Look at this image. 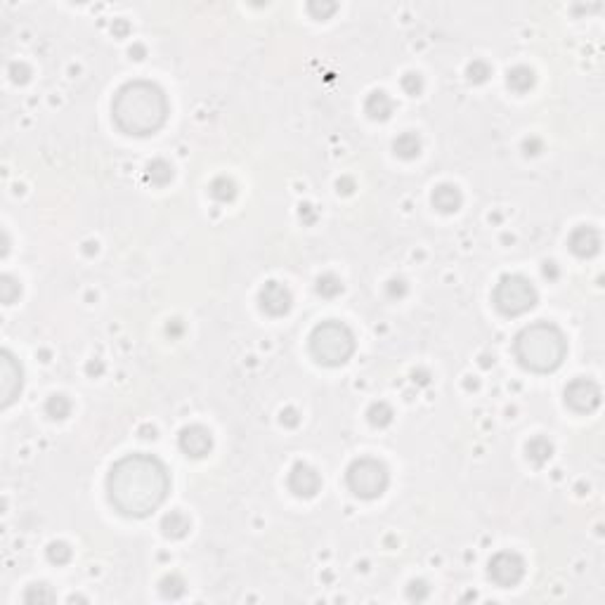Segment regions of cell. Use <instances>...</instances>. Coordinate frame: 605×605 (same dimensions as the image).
<instances>
[{
    "label": "cell",
    "mask_w": 605,
    "mask_h": 605,
    "mask_svg": "<svg viewBox=\"0 0 605 605\" xmlns=\"http://www.w3.org/2000/svg\"><path fill=\"white\" fill-rule=\"evenodd\" d=\"M170 490L168 468L152 454H128L106 478V494L121 516L147 518L165 501Z\"/></svg>",
    "instance_id": "obj_1"
},
{
    "label": "cell",
    "mask_w": 605,
    "mask_h": 605,
    "mask_svg": "<svg viewBox=\"0 0 605 605\" xmlns=\"http://www.w3.org/2000/svg\"><path fill=\"white\" fill-rule=\"evenodd\" d=\"M111 116L121 133L149 137L163 128L168 119L165 93L152 81H130L121 85L111 102Z\"/></svg>",
    "instance_id": "obj_2"
},
{
    "label": "cell",
    "mask_w": 605,
    "mask_h": 605,
    "mask_svg": "<svg viewBox=\"0 0 605 605\" xmlns=\"http://www.w3.org/2000/svg\"><path fill=\"white\" fill-rule=\"evenodd\" d=\"M523 369L532 374H551L563 364L567 355L565 334L551 322H534L525 326L513 343Z\"/></svg>",
    "instance_id": "obj_3"
},
{
    "label": "cell",
    "mask_w": 605,
    "mask_h": 605,
    "mask_svg": "<svg viewBox=\"0 0 605 605\" xmlns=\"http://www.w3.org/2000/svg\"><path fill=\"white\" fill-rule=\"evenodd\" d=\"M355 352V334L339 319H326L310 334V355L322 367H341Z\"/></svg>",
    "instance_id": "obj_4"
},
{
    "label": "cell",
    "mask_w": 605,
    "mask_h": 605,
    "mask_svg": "<svg viewBox=\"0 0 605 605\" xmlns=\"http://www.w3.org/2000/svg\"><path fill=\"white\" fill-rule=\"evenodd\" d=\"M345 483L347 490L352 492L360 499H378L385 490H388L390 483V473L388 466L374 457H362L355 459L345 470Z\"/></svg>",
    "instance_id": "obj_5"
},
{
    "label": "cell",
    "mask_w": 605,
    "mask_h": 605,
    "mask_svg": "<svg viewBox=\"0 0 605 605\" xmlns=\"http://www.w3.org/2000/svg\"><path fill=\"white\" fill-rule=\"evenodd\" d=\"M492 301L504 317H518L537 305V288L521 275H504L494 286Z\"/></svg>",
    "instance_id": "obj_6"
},
{
    "label": "cell",
    "mask_w": 605,
    "mask_h": 605,
    "mask_svg": "<svg viewBox=\"0 0 605 605\" xmlns=\"http://www.w3.org/2000/svg\"><path fill=\"white\" fill-rule=\"evenodd\" d=\"M487 575L501 589H511L521 584V580L525 577L523 556H518L516 551H499L496 556H492L490 565H487Z\"/></svg>",
    "instance_id": "obj_7"
},
{
    "label": "cell",
    "mask_w": 605,
    "mask_h": 605,
    "mask_svg": "<svg viewBox=\"0 0 605 605\" xmlns=\"http://www.w3.org/2000/svg\"><path fill=\"white\" fill-rule=\"evenodd\" d=\"M601 388L591 378H572L565 385V404L577 414H591L601 407Z\"/></svg>",
    "instance_id": "obj_8"
},
{
    "label": "cell",
    "mask_w": 605,
    "mask_h": 605,
    "mask_svg": "<svg viewBox=\"0 0 605 605\" xmlns=\"http://www.w3.org/2000/svg\"><path fill=\"white\" fill-rule=\"evenodd\" d=\"M21 393V367L12 352H0V404L8 409Z\"/></svg>",
    "instance_id": "obj_9"
},
{
    "label": "cell",
    "mask_w": 605,
    "mask_h": 605,
    "mask_svg": "<svg viewBox=\"0 0 605 605\" xmlns=\"http://www.w3.org/2000/svg\"><path fill=\"white\" fill-rule=\"evenodd\" d=\"M178 447L185 457L203 459V457H208L213 449V435L208 428H203L199 424L187 426V428H182L180 435H178Z\"/></svg>",
    "instance_id": "obj_10"
},
{
    "label": "cell",
    "mask_w": 605,
    "mask_h": 605,
    "mask_svg": "<svg viewBox=\"0 0 605 605\" xmlns=\"http://www.w3.org/2000/svg\"><path fill=\"white\" fill-rule=\"evenodd\" d=\"M288 490L298 496V499H312L317 492L322 490V478L312 466L298 461L288 473Z\"/></svg>",
    "instance_id": "obj_11"
},
{
    "label": "cell",
    "mask_w": 605,
    "mask_h": 605,
    "mask_svg": "<svg viewBox=\"0 0 605 605\" xmlns=\"http://www.w3.org/2000/svg\"><path fill=\"white\" fill-rule=\"evenodd\" d=\"M258 301H260V310L270 315V317H284L293 305L291 291L279 282H267L265 286L260 288Z\"/></svg>",
    "instance_id": "obj_12"
},
{
    "label": "cell",
    "mask_w": 605,
    "mask_h": 605,
    "mask_svg": "<svg viewBox=\"0 0 605 605\" xmlns=\"http://www.w3.org/2000/svg\"><path fill=\"white\" fill-rule=\"evenodd\" d=\"M567 246H570V251L577 258H593V255L601 251V234H598L596 227L582 225V227L572 229L570 239H567Z\"/></svg>",
    "instance_id": "obj_13"
},
{
    "label": "cell",
    "mask_w": 605,
    "mask_h": 605,
    "mask_svg": "<svg viewBox=\"0 0 605 605\" xmlns=\"http://www.w3.org/2000/svg\"><path fill=\"white\" fill-rule=\"evenodd\" d=\"M431 201H433V206H435L437 211L444 213V216H449V213H457L459 208H461L464 196H461V192H459L457 185H449V182H444V185H437L435 190H433Z\"/></svg>",
    "instance_id": "obj_14"
},
{
    "label": "cell",
    "mask_w": 605,
    "mask_h": 605,
    "mask_svg": "<svg viewBox=\"0 0 605 605\" xmlns=\"http://www.w3.org/2000/svg\"><path fill=\"white\" fill-rule=\"evenodd\" d=\"M364 111H367V116L372 121H388L390 116H393L395 111V102L390 100L388 93H383V90H374L372 95L367 98V102H364Z\"/></svg>",
    "instance_id": "obj_15"
},
{
    "label": "cell",
    "mask_w": 605,
    "mask_h": 605,
    "mask_svg": "<svg viewBox=\"0 0 605 605\" xmlns=\"http://www.w3.org/2000/svg\"><path fill=\"white\" fill-rule=\"evenodd\" d=\"M190 527H192L190 518H187L185 513H180V511H170L168 516H163V521H161V532H163V537H168V539L187 537V534H190Z\"/></svg>",
    "instance_id": "obj_16"
},
{
    "label": "cell",
    "mask_w": 605,
    "mask_h": 605,
    "mask_svg": "<svg viewBox=\"0 0 605 605\" xmlns=\"http://www.w3.org/2000/svg\"><path fill=\"white\" fill-rule=\"evenodd\" d=\"M506 83L513 93L523 95V93H529V90L534 88L537 76H534V71L529 67H513L511 71L506 73Z\"/></svg>",
    "instance_id": "obj_17"
},
{
    "label": "cell",
    "mask_w": 605,
    "mask_h": 605,
    "mask_svg": "<svg viewBox=\"0 0 605 605\" xmlns=\"http://www.w3.org/2000/svg\"><path fill=\"white\" fill-rule=\"evenodd\" d=\"M393 152L395 157L404 159V161H411L421 154V137L416 133H402V135L395 137L393 142Z\"/></svg>",
    "instance_id": "obj_18"
},
{
    "label": "cell",
    "mask_w": 605,
    "mask_h": 605,
    "mask_svg": "<svg viewBox=\"0 0 605 605\" xmlns=\"http://www.w3.org/2000/svg\"><path fill=\"white\" fill-rule=\"evenodd\" d=\"M525 452H527V459L534 466H544V464L551 461V457H553V444H551L549 437L537 435V437H532V440L527 442Z\"/></svg>",
    "instance_id": "obj_19"
},
{
    "label": "cell",
    "mask_w": 605,
    "mask_h": 605,
    "mask_svg": "<svg viewBox=\"0 0 605 605\" xmlns=\"http://www.w3.org/2000/svg\"><path fill=\"white\" fill-rule=\"evenodd\" d=\"M208 194H211L216 201H220V203H229V201L237 199V182H234L232 178H225V175H220V178H216L211 182V187H208Z\"/></svg>",
    "instance_id": "obj_20"
},
{
    "label": "cell",
    "mask_w": 605,
    "mask_h": 605,
    "mask_svg": "<svg viewBox=\"0 0 605 605\" xmlns=\"http://www.w3.org/2000/svg\"><path fill=\"white\" fill-rule=\"evenodd\" d=\"M395 419V411L388 402H374L367 409V421L374 428H388Z\"/></svg>",
    "instance_id": "obj_21"
},
{
    "label": "cell",
    "mask_w": 605,
    "mask_h": 605,
    "mask_svg": "<svg viewBox=\"0 0 605 605\" xmlns=\"http://www.w3.org/2000/svg\"><path fill=\"white\" fill-rule=\"evenodd\" d=\"M173 175H175L173 165H170L168 161H163V159H157V161H152L147 165V180L157 187H165L170 180H173Z\"/></svg>",
    "instance_id": "obj_22"
},
{
    "label": "cell",
    "mask_w": 605,
    "mask_h": 605,
    "mask_svg": "<svg viewBox=\"0 0 605 605\" xmlns=\"http://www.w3.org/2000/svg\"><path fill=\"white\" fill-rule=\"evenodd\" d=\"M45 414L50 416L52 421H64L69 414H71V400L62 393L50 395L45 402Z\"/></svg>",
    "instance_id": "obj_23"
},
{
    "label": "cell",
    "mask_w": 605,
    "mask_h": 605,
    "mask_svg": "<svg viewBox=\"0 0 605 605\" xmlns=\"http://www.w3.org/2000/svg\"><path fill=\"white\" fill-rule=\"evenodd\" d=\"M159 591H161V596L168 598V601H178V598L185 596L187 584L180 575H165L161 584H159Z\"/></svg>",
    "instance_id": "obj_24"
},
{
    "label": "cell",
    "mask_w": 605,
    "mask_h": 605,
    "mask_svg": "<svg viewBox=\"0 0 605 605\" xmlns=\"http://www.w3.org/2000/svg\"><path fill=\"white\" fill-rule=\"evenodd\" d=\"M317 293L322 298H336L339 293H343V282L339 279L336 275H322L317 279Z\"/></svg>",
    "instance_id": "obj_25"
},
{
    "label": "cell",
    "mask_w": 605,
    "mask_h": 605,
    "mask_svg": "<svg viewBox=\"0 0 605 605\" xmlns=\"http://www.w3.org/2000/svg\"><path fill=\"white\" fill-rule=\"evenodd\" d=\"M55 601V593H52V589L47 586V584H31L29 589H26V593H24V603H29V605H34V603H52Z\"/></svg>",
    "instance_id": "obj_26"
},
{
    "label": "cell",
    "mask_w": 605,
    "mask_h": 605,
    "mask_svg": "<svg viewBox=\"0 0 605 605\" xmlns=\"http://www.w3.org/2000/svg\"><path fill=\"white\" fill-rule=\"evenodd\" d=\"M19 296H21L19 282L14 279V277H10V275L0 277V301H3L5 305H12Z\"/></svg>",
    "instance_id": "obj_27"
},
{
    "label": "cell",
    "mask_w": 605,
    "mask_h": 605,
    "mask_svg": "<svg viewBox=\"0 0 605 605\" xmlns=\"http://www.w3.org/2000/svg\"><path fill=\"white\" fill-rule=\"evenodd\" d=\"M466 76H468V81L473 85H480L492 76V67L483 60H473L468 64V69H466Z\"/></svg>",
    "instance_id": "obj_28"
},
{
    "label": "cell",
    "mask_w": 605,
    "mask_h": 605,
    "mask_svg": "<svg viewBox=\"0 0 605 605\" xmlns=\"http://www.w3.org/2000/svg\"><path fill=\"white\" fill-rule=\"evenodd\" d=\"M45 556L52 565H67L69 560H71V549H69V544H64V542H52L45 549Z\"/></svg>",
    "instance_id": "obj_29"
},
{
    "label": "cell",
    "mask_w": 605,
    "mask_h": 605,
    "mask_svg": "<svg viewBox=\"0 0 605 605\" xmlns=\"http://www.w3.org/2000/svg\"><path fill=\"white\" fill-rule=\"evenodd\" d=\"M336 10H339V5H336V3H329V0H312V3H308V12H310V17L317 19V21L329 19L331 14H336Z\"/></svg>",
    "instance_id": "obj_30"
},
{
    "label": "cell",
    "mask_w": 605,
    "mask_h": 605,
    "mask_svg": "<svg viewBox=\"0 0 605 605\" xmlns=\"http://www.w3.org/2000/svg\"><path fill=\"white\" fill-rule=\"evenodd\" d=\"M428 596H431V586H428L424 580L409 582V586H407V598H409V601L421 603V601H426Z\"/></svg>",
    "instance_id": "obj_31"
},
{
    "label": "cell",
    "mask_w": 605,
    "mask_h": 605,
    "mask_svg": "<svg viewBox=\"0 0 605 605\" xmlns=\"http://www.w3.org/2000/svg\"><path fill=\"white\" fill-rule=\"evenodd\" d=\"M402 90L407 95H411V98H416V95H421V90H424V78L419 76V73L409 71L402 76Z\"/></svg>",
    "instance_id": "obj_32"
},
{
    "label": "cell",
    "mask_w": 605,
    "mask_h": 605,
    "mask_svg": "<svg viewBox=\"0 0 605 605\" xmlns=\"http://www.w3.org/2000/svg\"><path fill=\"white\" fill-rule=\"evenodd\" d=\"M10 76H12V81L14 83H26L29 81V76H31V71H29V67H26V64H10Z\"/></svg>",
    "instance_id": "obj_33"
},
{
    "label": "cell",
    "mask_w": 605,
    "mask_h": 605,
    "mask_svg": "<svg viewBox=\"0 0 605 605\" xmlns=\"http://www.w3.org/2000/svg\"><path fill=\"white\" fill-rule=\"evenodd\" d=\"M279 419L286 428H296L298 424H301V416H298V411L293 409V407H286V409L279 414Z\"/></svg>",
    "instance_id": "obj_34"
},
{
    "label": "cell",
    "mask_w": 605,
    "mask_h": 605,
    "mask_svg": "<svg viewBox=\"0 0 605 605\" xmlns=\"http://www.w3.org/2000/svg\"><path fill=\"white\" fill-rule=\"evenodd\" d=\"M385 293H388V298H402L404 293H407V284L402 279L388 282V286H385Z\"/></svg>",
    "instance_id": "obj_35"
},
{
    "label": "cell",
    "mask_w": 605,
    "mask_h": 605,
    "mask_svg": "<svg viewBox=\"0 0 605 605\" xmlns=\"http://www.w3.org/2000/svg\"><path fill=\"white\" fill-rule=\"evenodd\" d=\"M301 220L308 225H312L315 220H317V213H315V208L310 206V203H303L301 206Z\"/></svg>",
    "instance_id": "obj_36"
},
{
    "label": "cell",
    "mask_w": 605,
    "mask_h": 605,
    "mask_svg": "<svg viewBox=\"0 0 605 605\" xmlns=\"http://www.w3.org/2000/svg\"><path fill=\"white\" fill-rule=\"evenodd\" d=\"M165 331H168L170 339H178V336H182V331H185V326H182L180 319H173V322L165 326Z\"/></svg>",
    "instance_id": "obj_37"
},
{
    "label": "cell",
    "mask_w": 605,
    "mask_h": 605,
    "mask_svg": "<svg viewBox=\"0 0 605 605\" xmlns=\"http://www.w3.org/2000/svg\"><path fill=\"white\" fill-rule=\"evenodd\" d=\"M539 152H542V142H539L537 137H532V140H525V154H527V157H529V154L534 157V154H539Z\"/></svg>",
    "instance_id": "obj_38"
},
{
    "label": "cell",
    "mask_w": 605,
    "mask_h": 605,
    "mask_svg": "<svg viewBox=\"0 0 605 605\" xmlns=\"http://www.w3.org/2000/svg\"><path fill=\"white\" fill-rule=\"evenodd\" d=\"M352 190H355V182L350 178L339 180V194H352Z\"/></svg>",
    "instance_id": "obj_39"
},
{
    "label": "cell",
    "mask_w": 605,
    "mask_h": 605,
    "mask_svg": "<svg viewBox=\"0 0 605 605\" xmlns=\"http://www.w3.org/2000/svg\"><path fill=\"white\" fill-rule=\"evenodd\" d=\"M544 277L558 279V267H556V262H544Z\"/></svg>",
    "instance_id": "obj_40"
},
{
    "label": "cell",
    "mask_w": 605,
    "mask_h": 605,
    "mask_svg": "<svg viewBox=\"0 0 605 605\" xmlns=\"http://www.w3.org/2000/svg\"><path fill=\"white\" fill-rule=\"evenodd\" d=\"M140 437H144V440H149V437H157V431H154V428H149V426H144L140 431Z\"/></svg>",
    "instance_id": "obj_41"
},
{
    "label": "cell",
    "mask_w": 605,
    "mask_h": 605,
    "mask_svg": "<svg viewBox=\"0 0 605 605\" xmlns=\"http://www.w3.org/2000/svg\"><path fill=\"white\" fill-rule=\"evenodd\" d=\"M114 31H116V34H119V36H126V34H128V24H126V21H119Z\"/></svg>",
    "instance_id": "obj_42"
}]
</instances>
